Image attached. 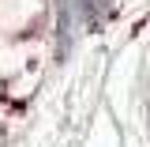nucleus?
Wrapping results in <instances>:
<instances>
[{
    "label": "nucleus",
    "mask_w": 150,
    "mask_h": 147,
    "mask_svg": "<svg viewBox=\"0 0 150 147\" xmlns=\"http://www.w3.org/2000/svg\"><path fill=\"white\" fill-rule=\"evenodd\" d=\"M79 8H83L86 19H101L105 11H109V0H79Z\"/></svg>",
    "instance_id": "obj_1"
}]
</instances>
